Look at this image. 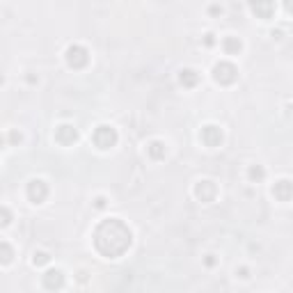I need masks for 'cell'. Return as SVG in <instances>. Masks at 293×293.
Wrapping results in <instances>:
<instances>
[{"mask_svg":"<svg viewBox=\"0 0 293 293\" xmlns=\"http://www.w3.org/2000/svg\"><path fill=\"white\" fill-rule=\"evenodd\" d=\"M273 195L280 202H289V199L293 197V183L291 181H277V183L273 185Z\"/></svg>","mask_w":293,"mask_h":293,"instance_id":"9c48e42d","label":"cell"},{"mask_svg":"<svg viewBox=\"0 0 293 293\" xmlns=\"http://www.w3.org/2000/svg\"><path fill=\"white\" fill-rule=\"evenodd\" d=\"M195 195H197L202 202H211V199L216 197V185L211 183V181H202V183L195 188Z\"/></svg>","mask_w":293,"mask_h":293,"instance_id":"30bf717a","label":"cell"},{"mask_svg":"<svg viewBox=\"0 0 293 293\" xmlns=\"http://www.w3.org/2000/svg\"><path fill=\"white\" fill-rule=\"evenodd\" d=\"M94 245L96 250L101 252L103 256H121L131 248V231L121 220L117 218H110V220H103L94 231Z\"/></svg>","mask_w":293,"mask_h":293,"instance_id":"6da1fadb","label":"cell"},{"mask_svg":"<svg viewBox=\"0 0 293 293\" xmlns=\"http://www.w3.org/2000/svg\"><path fill=\"white\" fill-rule=\"evenodd\" d=\"M224 48H227V53H238V51H241V41L234 39V37L224 39Z\"/></svg>","mask_w":293,"mask_h":293,"instance_id":"4fadbf2b","label":"cell"},{"mask_svg":"<svg viewBox=\"0 0 293 293\" xmlns=\"http://www.w3.org/2000/svg\"><path fill=\"white\" fill-rule=\"evenodd\" d=\"M197 73H195V71L192 69H185V71H181V83L185 85V87H195V85H197Z\"/></svg>","mask_w":293,"mask_h":293,"instance_id":"8fae6325","label":"cell"},{"mask_svg":"<svg viewBox=\"0 0 293 293\" xmlns=\"http://www.w3.org/2000/svg\"><path fill=\"white\" fill-rule=\"evenodd\" d=\"M149 153H151V158H163V156H165L163 142H151V145H149Z\"/></svg>","mask_w":293,"mask_h":293,"instance_id":"7c38bea8","label":"cell"},{"mask_svg":"<svg viewBox=\"0 0 293 293\" xmlns=\"http://www.w3.org/2000/svg\"><path fill=\"white\" fill-rule=\"evenodd\" d=\"M87 51H85L83 46H71L69 51H67V62H69V67H73V69H83L85 64H87Z\"/></svg>","mask_w":293,"mask_h":293,"instance_id":"277c9868","label":"cell"},{"mask_svg":"<svg viewBox=\"0 0 293 293\" xmlns=\"http://www.w3.org/2000/svg\"><path fill=\"white\" fill-rule=\"evenodd\" d=\"M252 9H255L256 14H263V16L268 19V14L273 12V5H270V2H268V5H252Z\"/></svg>","mask_w":293,"mask_h":293,"instance_id":"5bb4252c","label":"cell"},{"mask_svg":"<svg viewBox=\"0 0 293 293\" xmlns=\"http://www.w3.org/2000/svg\"><path fill=\"white\" fill-rule=\"evenodd\" d=\"M202 142L206 146H218L222 142V131L218 126H204L202 128Z\"/></svg>","mask_w":293,"mask_h":293,"instance_id":"52a82bcc","label":"cell"},{"mask_svg":"<svg viewBox=\"0 0 293 293\" xmlns=\"http://www.w3.org/2000/svg\"><path fill=\"white\" fill-rule=\"evenodd\" d=\"M48 259H51V256L46 255V252H35V259H32V261H35V266H41V263H46Z\"/></svg>","mask_w":293,"mask_h":293,"instance_id":"9a60e30c","label":"cell"},{"mask_svg":"<svg viewBox=\"0 0 293 293\" xmlns=\"http://www.w3.org/2000/svg\"><path fill=\"white\" fill-rule=\"evenodd\" d=\"M250 177L259 181V179H263V170L261 167H252V170H250Z\"/></svg>","mask_w":293,"mask_h":293,"instance_id":"e0dca14e","label":"cell"},{"mask_svg":"<svg viewBox=\"0 0 293 293\" xmlns=\"http://www.w3.org/2000/svg\"><path fill=\"white\" fill-rule=\"evenodd\" d=\"M213 78H216L220 85H231L236 78H238V71H236L234 64L220 62V64H216V69H213Z\"/></svg>","mask_w":293,"mask_h":293,"instance_id":"3957f363","label":"cell"},{"mask_svg":"<svg viewBox=\"0 0 293 293\" xmlns=\"http://www.w3.org/2000/svg\"><path fill=\"white\" fill-rule=\"evenodd\" d=\"M9 261H12V250H9L7 243H2V263H9Z\"/></svg>","mask_w":293,"mask_h":293,"instance_id":"2e32d148","label":"cell"},{"mask_svg":"<svg viewBox=\"0 0 293 293\" xmlns=\"http://www.w3.org/2000/svg\"><path fill=\"white\" fill-rule=\"evenodd\" d=\"M92 140H94V145L99 149H110L117 142V133H115V128H110V126H99L94 131V135H92Z\"/></svg>","mask_w":293,"mask_h":293,"instance_id":"7a4b0ae2","label":"cell"},{"mask_svg":"<svg viewBox=\"0 0 293 293\" xmlns=\"http://www.w3.org/2000/svg\"><path fill=\"white\" fill-rule=\"evenodd\" d=\"M44 287L51 289V291H58V289L64 287V275L62 270H48L44 275Z\"/></svg>","mask_w":293,"mask_h":293,"instance_id":"ba28073f","label":"cell"},{"mask_svg":"<svg viewBox=\"0 0 293 293\" xmlns=\"http://www.w3.org/2000/svg\"><path fill=\"white\" fill-rule=\"evenodd\" d=\"M46 195H48V188H46L44 181H30V185H28V197H30V202L39 204V202L46 199Z\"/></svg>","mask_w":293,"mask_h":293,"instance_id":"5b68a950","label":"cell"},{"mask_svg":"<svg viewBox=\"0 0 293 293\" xmlns=\"http://www.w3.org/2000/svg\"><path fill=\"white\" fill-rule=\"evenodd\" d=\"M55 140H58L60 145H73V142L78 140V131L73 126H69V124H62V126L55 131Z\"/></svg>","mask_w":293,"mask_h":293,"instance_id":"8992f818","label":"cell"}]
</instances>
